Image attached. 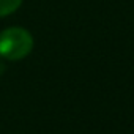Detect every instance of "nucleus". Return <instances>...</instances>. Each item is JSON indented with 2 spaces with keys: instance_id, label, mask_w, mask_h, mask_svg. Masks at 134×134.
<instances>
[{
  "instance_id": "f03ea898",
  "label": "nucleus",
  "mask_w": 134,
  "mask_h": 134,
  "mask_svg": "<svg viewBox=\"0 0 134 134\" xmlns=\"http://www.w3.org/2000/svg\"><path fill=\"white\" fill-rule=\"evenodd\" d=\"M22 3V0H0V18L14 13Z\"/></svg>"
},
{
  "instance_id": "f257e3e1",
  "label": "nucleus",
  "mask_w": 134,
  "mask_h": 134,
  "mask_svg": "<svg viewBox=\"0 0 134 134\" xmlns=\"http://www.w3.org/2000/svg\"><path fill=\"white\" fill-rule=\"evenodd\" d=\"M33 49V36L22 27H8L0 33V57L22 60Z\"/></svg>"
}]
</instances>
